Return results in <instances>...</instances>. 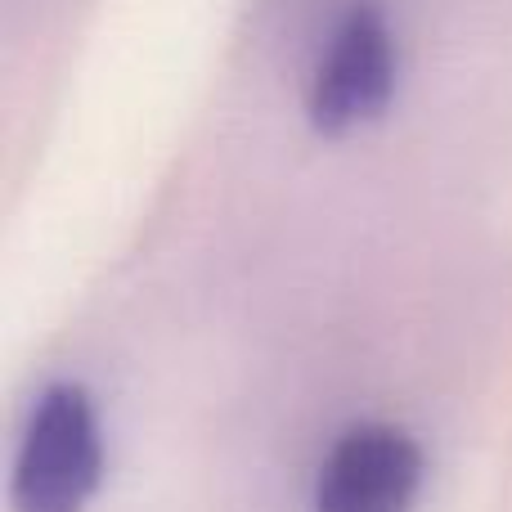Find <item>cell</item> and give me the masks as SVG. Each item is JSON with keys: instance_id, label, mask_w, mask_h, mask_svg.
Listing matches in <instances>:
<instances>
[{"instance_id": "cell-1", "label": "cell", "mask_w": 512, "mask_h": 512, "mask_svg": "<svg viewBox=\"0 0 512 512\" xmlns=\"http://www.w3.org/2000/svg\"><path fill=\"white\" fill-rule=\"evenodd\" d=\"M104 468V445L90 396L81 387H50L14 463L18 512H81Z\"/></svg>"}, {"instance_id": "cell-2", "label": "cell", "mask_w": 512, "mask_h": 512, "mask_svg": "<svg viewBox=\"0 0 512 512\" xmlns=\"http://www.w3.org/2000/svg\"><path fill=\"white\" fill-rule=\"evenodd\" d=\"M396 86V41L378 5H355L337 27L310 86V122L324 135H342L387 108Z\"/></svg>"}, {"instance_id": "cell-3", "label": "cell", "mask_w": 512, "mask_h": 512, "mask_svg": "<svg viewBox=\"0 0 512 512\" xmlns=\"http://www.w3.org/2000/svg\"><path fill=\"white\" fill-rule=\"evenodd\" d=\"M423 481V454L396 427H355L328 454L315 512H409Z\"/></svg>"}]
</instances>
